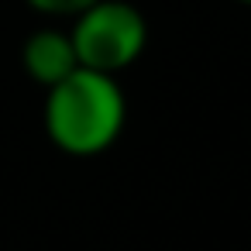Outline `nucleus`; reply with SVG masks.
I'll use <instances>...</instances> for the list:
<instances>
[{
    "mask_svg": "<svg viewBox=\"0 0 251 251\" xmlns=\"http://www.w3.org/2000/svg\"><path fill=\"white\" fill-rule=\"evenodd\" d=\"M25 4L45 18H79L90 4H97V0H25Z\"/></svg>",
    "mask_w": 251,
    "mask_h": 251,
    "instance_id": "nucleus-4",
    "label": "nucleus"
},
{
    "mask_svg": "<svg viewBox=\"0 0 251 251\" xmlns=\"http://www.w3.org/2000/svg\"><path fill=\"white\" fill-rule=\"evenodd\" d=\"M237 4H248V7H251V0H237Z\"/></svg>",
    "mask_w": 251,
    "mask_h": 251,
    "instance_id": "nucleus-5",
    "label": "nucleus"
},
{
    "mask_svg": "<svg viewBox=\"0 0 251 251\" xmlns=\"http://www.w3.org/2000/svg\"><path fill=\"white\" fill-rule=\"evenodd\" d=\"M83 69L117 76L134 66L148 45V21L127 0H97L69 28Z\"/></svg>",
    "mask_w": 251,
    "mask_h": 251,
    "instance_id": "nucleus-2",
    "label": "nucleus"
},
{
    "mask_svg": "<svg viewBox=\"0 0 251 251\" xmlns=\"http://www.w3.org/2000/svg\"><path fill=\"white\" fill-rule=\"evenodd\" d=\"M21 66L45 90L55 86L59 79H66L69 73H76L79 59H76L69 31H62V28H42V31L28 35V42L21 49Z\"/></svg>",
    "mask_w": 251,
    "mask_h": 251,
    "instance_id": "nucleus-3",
    "label": "nucleus"
},
{
    "mask_svg": "<svg viewBox=\"0 0 251 251\" xmlns=\"http://www.w3.org/2000/svg\"><path fill=\"white\" fill-rule=\"evenodd\" d=\"M127 121V100L117 76L76 69L45 97V134L73 158H93L114 148Z\"/></svg>",
    "mask_w": 251,
    "mask_h": 251,
    "instance_id": "nucleus-1",
    "label": "nucleus"
}]
</instances>
